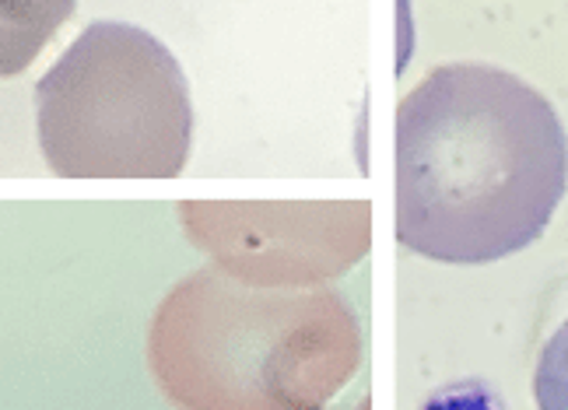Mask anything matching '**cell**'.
Here are the masks:
<instances>
[{
	"label": "cell",
	"instance_id": "8992f818",
	"mask_svg": "<svg viewBox=\"0 0 568 410\" xmlns=\"http://www.w3.org/2000/svg\"><path fill=\"white\" fill-rule=\"evenodd\" d=\"M534 397L540 410H568V330L558 327L540 348L534 372Z\"/></svg>",
	"mask_w": 568,
	"mask_h": 410
},
{
	"label": "cell",
	"instance_id": "277c9868",
	"mask_svg": "<svg viewBox=\"0 0 568 410\" xmlns=\"http://www.w3.org/2000/svg\"><path fill=\"white\" fill-rule=\"evenodd\" d=\"M373 204H264L180 201L190 246L214 270L250 288H320L352 270L373 243Z\"/></svg>",
	"mask_w": 568,
	"mask_h": 410
},
{
	"label": "cell",
	"instance_id": "ba28073f",
	"mask_svg": "<svg viewBox=\"0 0 568 410\" xmlns=\"http://www.w3.org/2000/svg\"><path fill=\"white\" fill-rule=\"evenodd\" d=\"M561 327H565V330H568V319H565V322H561Z\"/></svg>",
	"mask_w": 568,
	"mask_h": 410
},
{
	"label": "cell",
	"instance_id": "7a4b0ae2",
	"mask_svg": "<svg viewBox=\"0 0 568 410\" xmlns=\"http://www.w3.org/2000/svg\"><path fill=\"white\" fill-rule=\"evenodd\" d=\"M362 365L334 288H250L204 267L151 319L148 369L176 410H326Z\"/></svg>",
	"mask_w": 568,
	"mask_h": 410
},
{
	"label": "cell",
	"instance_id": "5b68a950",
	"mask_svg": "<svg viewBox=\"0 0 568 410\" xmlns=\"http://www.w3.org/2000/svg\"><path fill=\"white\" fill-rule=\"evenodd\" d=\"M74 11L78 0H0V78L26 74Z\"/></svg>",
	"mask_w": 568,
	"mask_h": 410
},
{
	"label": "cell",
	"instance_id": "6da1fadb",
	"mask_svg": "<svg viewBox=\"0 0 568 410\" xmlns=\"http://www.w3.org/2000/svg\"><path fill=\"white\" fill-rule=\"evenodd\" d=\"M568 189L551 99L491 63H443L397 113V239L435 264L480 267L548 232Z\"/></svg>",
	"mask_w": 568,
	"mask_h": 410
},
{
	"label": "cell",
	"instance_id": "52a82bcc",
	"mask_svg": "<svg viewBox=\"0 0 568 410\" xmlns=\"http://www.w3.org/2000/svg\"><path fill=\"white\" fill-rule=\"evenodd\" d=\"M422 410H506V407H501L498 393L488 382L464 379V382H453V386H443V390H435L422 403Z\"/></svg>",
	"mask_w": 568,
	"mask_h": 410
},
{
	"label": "cell",
	"instance_id": "3957f363",
	"mask_svg": "<svg viewBox=\"0 0 568 410\" xmlns=\"http://www.w3.org/2000/svg\"><path fill=\"white\" fill-rule=\"evenodd\" d=\"M183 63L130 21H92L36 81V141L57 180H176L193 151Z\"/></svg>",
	"mask_w": 568,
	"mask_h": 410
}]
</instances>
